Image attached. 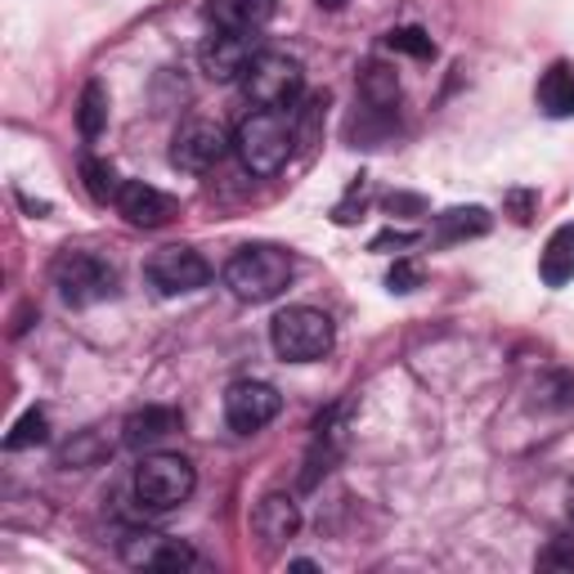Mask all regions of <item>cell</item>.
<instances>
[{"label": "cell", "instance_id": "obj_1", "mask_svg": "<svg viewBox=\"0 0 574 574\" xmlns=\"http://www.w3.org/2000/svg\"><path fill=\"white\" fill-rule=\"evenodd\" d=\"M292 252L283 248H270V243H252V248H239L234 256L224 261V288L234 292L239 301H252V305H265L274 296H283L292 288Z\"/></svg>", "mask_w": 574, "mask_h": 574}, {"label": "cell", "instance_id": "obj_2", "mask_svg": "<svg viewBox=\"0 0 574 574\" xmlns=\"http://www.w3.org/2000/svg\"><path fill=\"white\" fill-rule=\"evenodd\" d=\"M234 153L252 175H279L296 153L292 112H270V108L248 112L234 131Z\"/></svg>", "mask_w": 574, "mask_h": 574}, {"label": "cell", "instance_id": "obj_3", "mask_svg": "<svg viewBox=\"0 0 574 574\" xmlns=\"http://www.w3.org/2000/svg\"><path fill=\"white\" fill-rule=\"evenodd\" d=\"M332 341H336V328L314 305H288L270 323V346L283 364H314L332 351Z\"/></svg>", "mask_w": 574, "mask_h": 574}, {"label": "cell", "instance_id": "obj_4", "mask_svg": "<svg viewBox=\"0 0 574 574\" xmlns=\"http://www.w3.org/2000/svg\"><path fill=\"white\" fill-rule=\"evenodd\" d=\"M239 85H243L248 103L270 108V112H292L305 99V68L283 50H261Z\"/></svg>", "mask_w": 574, "mask_h": 574}, {"label": "cell", "instance_id": "obj_5", "mask_svg": "<svg viewBox=\"0 0 574 574\" xmlns=\"http://www.w3.org/2000/svg\"><path fill=\"white\" fill-rule=\"evenodd\" d=\"M198 490V472L180 453H144L135 467V499L144 512H175Z\"/></svg>", "mask_w": 574, "mask_h": 574}, {"label": "cell", "instance_id": "obj_6", "mask_svg": "<svg viewBox=\"0 0 574 574\" xmlns=\"http://www.w3.org/2000/svg\"><path fill=\"white\" fill-rule=\"evenodd\" d=\"M50 279H54V288L68 305H99V301L118 296V270H112L103 256L81 252V248L59 252L54 265H50Z\"/></svg>", "mask_w": 574, "mask_h": 574}, {"label": "cell", "instance_id": "obj_7", "mask_svg": "<svg viewBox=\"0 0 574 574\" xmlns=\"http://www.w3.org/2000/svg\"><path fill=\"white\" fill-rule=\"evenodd\" d=\"M265 50L261 32H229V28H211L198 46V63L211 81H243V72L256 63V54Z\"/></svg>", "mask_w": 574, "mask_h": 574}, {"label": "cell", "instance_id": "obj_8", "mask_svg": "<svg viewBox=\"0 0 574 574\" xmlns=\"http://www.w3.org/2000/svg\"><path fill=\"white\" fill-rule=\"evenodd\" d=\"M144 279H149V288L158 296H189V292L211 283V265L193 248H162V252L149 256Z\"/></svg>", "mask_w": 574, "mask_h": 574}, {"label": "cell", "instance_id": "obj_9", "mask_svg": "<svg viewBox=\"0 0 574 574\" xmlns=\"http://www.w3.org/2000/svg\"><path fill=\"white\" fill-rule=\"evenodd\" d=\"M229 149H234V140L224 135L220 122H211V118H189V122H180V131H175V140H171V162H175L180 171H189V175H202V171L220 167V158H224Z\"/></svg>", "mask_w": 574, "mask_h": 574}, {"label": "cell", "instance_id": "obj_10", "mask_svg": "<svg viewBox=\"0 0 574 574\" xmlns=\"http://www.w3.org/2000/svg\"><path fill=\"white\" fill-rule=\"evenodd\" d=\"M279 409H283V395L270 382H256V377H243L224 391V422L239 435H252V431L270 426L279 417Z\"/></svg>", "mask_w": 574, "mask_h": 574}, {"label": "cell", "instance_id": "obj_11", "mask_svg": "<svg viewBox=\"0 0 574 574\" xmlns=\"http://www.w3.org/2000/svg\"><path fill=\"white\" fill-rule=\"evenodd\" d=\"M122 561L135 570H189L193 547L171 534H158V530H131L122 538Z\"/></svg>", "mask_w": 574, "mask_h": 574}, {"label": "cell", "instance_id": "obj_12", "mask_svg": "<svg viewBox=\"0 0 574 574\" xmlns=\"http://www.w3.org/2000/svg\"><path fill=\"white\" fill-rule=\"evenodd\" d=\"M118 211H122L135 229H162V224H171V220L180 215L175 198H167L162 189H153V184H144V180H127V184H122Z\"/></svg>", "mask_w": 574, "mask_h": 574}, {"label": "cell", "instance_id": "obj_13", "mask_svg": "<svg viewBox=\"0 0 574 574\" xmlns=\"http://www.w3.org/2000/svg\"><path fill=\"white\" fill-rule=\"evenodd\" d=\"M252 530H256V538H261L265 547L292 543L296 530H301V507H296V499H292V494H265V499L256 503V512H252Z\"/></svg>", "mask_w": 574, "mask_h": 574}, {"label": "cell", "instance_id": "obj_14", "mask_svg": "<svg viewBox=\"0 0 574 574\" xmlns=\"http://www.w3.org/2000/svg\"><path fill=\"white\" fill-rule=\"evenodd\" d=\"M274 19V0H207V23L229 32H261Z\"/></svg>", "mask_w": 574, "mask_h": 574}, {"label": "cell", "instance_id": "obj_15", "mask_svg": "<svg viewBox=\"0 0 574 574\" xmlns=\"http://www.w3.org/2000/svg\"><path fill=\"white\" fill-rule=\"evenodd\" d=\"M171 431H180V413L167 409V404H144V409H135V413L122 422V440H127L131 449H153V444H162Z\"/></svg>", "mask_w": 574, "mask_h": 574}, {"label": "cell", "instance_id": "obj_16", "mask_svg": "<svg viewBox=\"0 0 574 574\" xmlns=\"http://www.w3.org/2000/svg\"><path fill=\"white\" fill-rule=\"evenodd\" d=\"M494 215L485 207H449L435 215V243H467V239H481L490 234Z\"/></svg>", "mask_w": 574, "mask_h": 574}, {"label": "cell", "instance_id": "obj_17", "mask_svg": "<svg viewBox=\"0 0 574 574\" xmlns=\"http://www.w3.org/2000/svg\"><path fill=\"white\" fill-rule=\"evenodd\" d=\"M538 274H543L547 288H565L574 279V220L552 229V239H547V248L538 256Z\"/></svg>", "mask_w": 574, "mask_h": 574}, {"label": "cell", "instance_id": "obj_18", "mask_svg": "<svg viewBox=\"0 0 574 574\" xmlns=\"http://www.w3.org/2000/svg\"><path fill=\"white\" fill-rule=\"evenodd\" d=\"M538 108L547 118H574V63H552L538 77Z\"/></svg>", "mask_w": 574, "mask_h": 574}, {"label": "cell", "instance_id": "obj_19", "mask_svg": "<svg viewBox=\"0 0 574 574\" xmlns=\"http://www.w3.org/2000/svg\"><path fill=\"white\" fill-rule=\"evenodd\" d=\"M360 99H364V108H382V112H395V103H400V77H395V68H386V63H364V72H360Z\"/></svg>", "mask_w": 574, "mask_h": 574}, {"label": "cell", "instance_id": "obj_20", "mask_svg": "<svg viewBox=\"0 0 574 574\" xmlns=\"http://www.w3.org/2000/svg\"><path fill=\"white\" fill-rule=\"evenodd\" d=\"M77 131L81 140H99L108 131V85L103 81H85L81 99H77Z\"/></svg>", "mask_w": 574, "mask_h": 574}, {"label": "cell", "instance_id": "obj_21", "mask_svg": "<svg viewBox=\"0 0 574 574\" xmlns=\"http://www.w3.org/2000/svg\"><path fill=\"white\" fill-rule=\"evenodd\" d=\"M323 118H328V90L319 94H305L296 108H292V131H296V149L310 153L323 135Z\"/></svg>", "mask_w": 574, "mask_h": 574}, {"label": "cell", "instance_id": "obj_22", "mask_svg": "<svg viewBox=\"0 0 574 574\" xmlns=\"http://www.w3.org/2000/svg\"><path fill=\"white\" fill-rule=\"evenodd\" d=\"M108 453H112L108 435L90 426V431H77V440H68V444H63V453H59V467H99Z\"/></svg>", "mask_w": 574, "mask_h": 574}, {"label": "cell", "instance_id": "obj_23", "mask_svg": "<svg viewBox=\"0 0 574 574\" xmlns=\"http://www.w3.org/2000/svg\"><path fill=\"white\" fill-rule=\"evenodd\" d=\"M534 409L543 413H574V373H543L534 382Z\"/></svg>", "mask_w": 574, "mask_h": 574}, {"label": "cell", "instance_id": "obj_24", "mask_svg": "<svg viewBox=\"0 0 574 574\" xmlns=\"http://www.w3.org/2000/svg\"><path fill=\"white\" fill-rule=\"evenodd\" d=\"M81 180H85V193L94 202H118V193H122L118 171H112L103 158H81Z\"/></svg>", "mask_w": 574, "mask_h": 574}, {"label": "cell", "instance_id": "obj_25", "mask_svg": "<svg viewBox=\"0 0 574 574\" xmlns=\"http://www.w3.org/2000/svg\"><path fill=\"white\" fill-rule=\"evenodd\" d=\"M46 440H50V422H46V413H41V409H28V413L14 422V431L6 435V449H10V453H19V449L46 444Z\"/></svg>", "mask_w": 574, "mask_h": 574}, {"label": "cell", "instance_id": "obj_26", "mask_svg": "<svg viewBox=\"0 0 574 574\" xmlns=\"http://www.w3.org/2000/svg\"><path fill=\"white\" fill-rule=\"evenodd\" d=\"M386 50L395 54H409V59H435V41L426 37V28H391L386 32Z\"/></svg>", "mask_w": 574, "mask_h": 574}, {"label": "cell", "instance_id": "obj_27", "mask_svg": "<svg viewBox=\"0 0 574 574\" xmlns=\"http://www.w3.org/2000/svg\"><path fill=\"white\" fill-rule=\"evenodd\" d=\"M422 283H426V274H422V265H417V261H395V265H391V274H386V288H391V292H400V296H404V292H417Z\"/></svg>", "mask_w": 574, "mask_h": 574}, {"label": "cell", "instance_id": "obj_28", "mask_svg": "<svg viewBox=\"0 0 574 574\" xmlns=\"http://www.w3.org/2000/svg\"><path fill=\"white\" fill-rule=\"evenodd\" d=\"M538 570H574V538H552L538 552Z\"/></svg>", "mask_w": 574, "mask_h": 574}, {"label": "cell", "instance_id": "obj_29", "mask_svg": "<svg viewBox=\"0 0 574 574\" xmlns=\"http://www.w3.org/2000/svg\"><path fill=\"white\" fill-rule=\"evenodd\" d=\"M382 207L391 215H426V198H417V193H386Z\"/></svg>", "mask_w": 574, "mask_h": 574}, {"label": "cell", "instance_id": "obj_30", "mask_svg": "<svg viewBox=\"0 0 574 574\" xmlns=\"http://www.w3.org/2000/svg\"><path fill=\"white\" fill-rule=\"evenodd\" d=\"M417 243V229H386V234H377L369 248L373 252H391V248H413Z\"/></svg>", "mask_w": 574, "mask_h": 574}, {"label": "cell", "instance_id": "obj_31", "mask_svg": "<svg viewBox=\"0 0 574 574\" xmlns=\"http://www.w3.org/2000/svg\"><path fill=\"white\" fill-rule=\"evenodd\" d=\"M565 512H570V521H574V481L565 485Z\"/></svg>", "mask_w": 574, "mask_h": 574}, {"label": "cell", "instance_id": "obj_32", "mask_svg": "<svg viewBox=\"0 0 574 574\" xmlns=\"http://www.w3.org/2000/svg\"><path fill=\"white\" fill-rule=\"evenodd\" d=\"M319 6H323V10H341V6H346V0H319Z\"/></svg>", "mask_w": 574, "mask_h": 574}]
</instances>
